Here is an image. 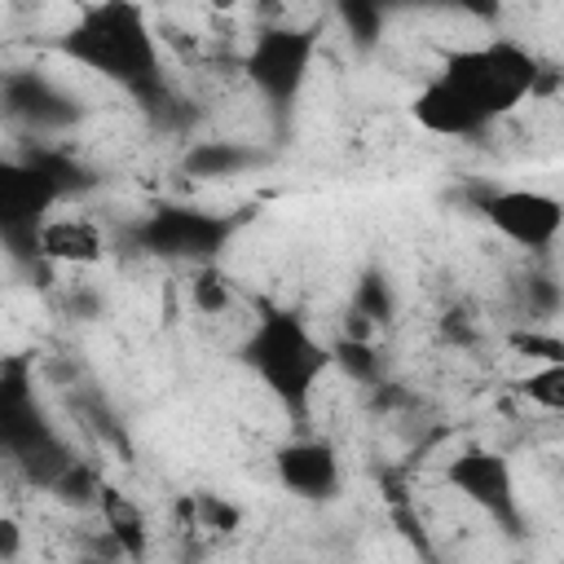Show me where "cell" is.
Here are the masks:
<instances>
[{
  "label": "cell",
  "instance_id": "1",
  "mask_svg": "<svg viewBox=\"0 0 564 564\" xmlns=\"http://www.w3.org/2000/svg\"><path fill=\"white\" fill-rule=\"evenodd\" d=\"M57 48L75 66H84V70H93V75H101V79H110L137 97H150L163 84L159 40H154L145 13L128 0L84 4L75 13L70 31L57 40Z\"/></svg>",
  "mask_w": 564,
  "mask_h": 564
},
{
  "label": "cell",
  "instance_id": "2",
  "mask_svg": "<svg viewBox=\"0 0 564 564\" xmlns=\"http://www.w3.org/2000/svg\"><path fill=\"white\" fill-rule=\"evenodd\" d=\"M242 361L269 388V397L291 419L304 423L313 392H317L322 375L330 370V348L308 330L304 317H295L286 308H264L242 339Z\"/></svg>",
  "mask_w": 564,
  "mask_h": 564
},
{
  "label": "cell",
  "instance_id": "3",
  "mask_svg": "<svg viewBox=\"0 0 564 564\" xmlns=\"http://www.w3.org/2000/svg\"><path fill=\"white\" fill-rule=\"evenodd\" d=\"M441 79L485 128L502 115H511L524 97L538 93V79H542V62L538 53H529L520 40H480V44H467V48H454L441 70L432 75Z\"/></svg>",
  "mask_w": 564,
  "mask_h": 564
},
{
  "label": "cell",
  "instance_id": "4",
  "mask_svg": "<svg viewBox=\"0 0 564 564\" xmlns=\"http://www.w3.org/2000/svg\"><path fill=\"white\" fill-rule=\"evenodd\" d=\"M62 198L57 172L0 154V242L9 251H35V234Z\"/></svg>",
  "mask_w": 564,
  "mask_h": 564
},
{
  "label": "cell",
  "instance_id": "5",
  "mask_svg": "<svg viewBox=\"0 0 564 564\" xmlns=\"http://www.w3.org/2000/svg\"><path fill=\"white\" fill-rule=\"evenodd\" d=\"M313 53H317V40L308 31H286V26H269L251 40L247 57H242V70L247 79L256 84V93L273 106H291L295 93L304 88L308 70H313Z\"/></svg>",
  "mask_w": 564,
  "mask_h": 564
},
{
  "label": "cell",
  "instance_id": "6",
  "mask_svg": "<svg viewBox=\"0 0 564 564\" xmlns=\"http://www.w3.org/2000/svg\"><path fill=\"white\" fill-rule=\"evenodd\" d=\"M476 212L485 216V225L494 234H502L507 242H516L524 251H546L560 238V225H564L560 198L546 194V189H524V185L480 194Z\"/></svg>",
  "mask_w": 564,
  "mask_h": 564
},
{
  "label": "cell",
  "instance_id": "7",
  "mask_svg": "<svg viewBox=\"0 0 564 564\" xmlns=\"http://www.w3.org/2000/svg\"><path fill=\"white\" fill-rule=\"evenodd\" d=\"M449 485L471 502L480 507L485 516H494L502 529H520V494H516V476H511V463L498 454V449H485V445H467L449 458Z\"/></svg>",
  "mask_w": 564,
  "mask_h": 564
},
{
  "label": "cell",
  "instance_id": "8",
  "mask_svg": "<svg viewBox=\"0 0 564 564\" xmlns=\"http://www.w3.org/2000/svg\"><path fill=\"white\" fill-rule=\"evenodd\" d=\"M273 471L278 480L295 494V498H308V502H326L339 494V454L326 436H295L286 441L278 454H273Z\"/></svg>",
  "mask_w": 564,
  "mask_h": 564
},
{
  "label": "cell",
  "instance_id": "9",
  "mask_svg": "<svg viewBox=\"0 0 564 564\" xmlns=\"http://www.w3.org/2000/svg\"><path fill=\"white\" fill-rule=\"evenodd\" d=\"M53 427L44 423L40 405H35V388L26 375V361H4L0 366V449L4 454H22L31 449L40 436H48Z\"/></svg>",
  "mask_w": 564,
  "mask_h": 564
},
{
  "label": "cell",
  "instance_id": "10",
  "mask_svg": "<svg viewBox=\"0 0 564 564\" xmlns=\"http://www.w3.org/2000/svg\"><path fill=\"white\" fill-rule=\"evenodd\" d=\"M229 225L189 207H167L145 225V247L159 256H212L225 242Z\"/></svg>",
  "mask_w": 564,
  "mask_h": 564
},
{
  "label": "cell",
  "instance_id": "11",
  "mask_svg": "<svg viewBox=\"0 0 564 564\" xmlns=\"http://www.w3.org/2000/svg\"><path fill=\"white\" fill-rule=\"evenodd\" d=\"M35 256L66 269H93L106 260V234L88 216H48L35 234Z\"/></svg>",
  "mask_w": 564,
  "mask_h": 564
},
{
  "label": "cell",
  "instance_id": "12",
  "mask_svg": "<svg viewBox=\"0 0 564 564\" xmlns=\"http://www.w3.org/2000/svg\"><path fill=\"white\" fill-rule=\"evenodd\" d=\"M101 507H106V529H110V542L123 551V555H141L145 551V529H141V516L115 494V489H106L101 485V498H97Z\"/></svg>",
  "mask_w": 564,
  "mask_h": 564
},
{
  "label": "cell",
  "instance_id": "13",
  "mask_svg": "<svg viewBox=\"0 0 564 564\" xmlns=\"http://www.w3.org/2000/svg\"><path fill=\"white\" fill-rule=\"evenodd\" d=\"M520 392L546 410V414H560L564 410V366H533L529 379H520Z\"/></svg>",
  "mask_w": 564,
  "mask_h": 564
},
{
  "label": "cell",
  "instance_id": "14",
  "mask_svg": "<svg viewBox=\"0 0 564 564\" xmlns=\"http://www.w3.org/2000/svg\"><path fill=\"white\" fill-rule=\"evenodd\" d=\"M189 295H194V308H198L203 317H220V313L234 304V291H229V282H225L216 269H198L194 282H189Z\"/></svg>",
  "mask_w": 564,
  "mask_h": 564
},
{
  "label": "cell",
  "instance_id": "15",
  "mask_svg": "<svg viewBox=\"0 0 564 564\" xmlns=\"http://www.w3.org/2000/svg\"><path fill=\"white\" fill-rule=\"evenodd\" d=\"M511 348L520 357H529L533 366H564V339L555 330H516L511 335Z\"/></svg>",
  "mask_w": 564,
  "mask_h": 564
},
{
  "label": "cell",
  "instance_id": "16",
  "mask_svg": "<svg viewBox=\"0 0 564 564\" xmlns=\"http://www.w3.org/2000/svg\"><path fill=\"white\" fill-rule=\"evenodd\" d=\"M53 494L66 498V502H75V507H84V502H97L101 498V480H97L93 467H84L79 458H70V467L53 480Z\"/></svg>",
  "mask_w": 564,
  "mask_h": 564
},
{
  "label": "cell",
  "instance_id": "17",
  "mask_svg": "<svg viewBox=\"0 0 564 564\" xmlns=\"http://www.w3.org/2000/svg\"><path fill=\"white\" fill-rule=\"evenodd\" d=\"M352 304H357V317H361V322H383V317L392 313V295H388V282H379V278H366V282L357 286Z\"/></svg>",
  "mask_w": 564,
  "mask_h": 564
},
{
  "label": "cell",
  "instance_id": "18",
  "mask_svg": "<svg viewBox=\"0 0 564 564\" xmlns=\"http://www.w3.org/2000/svg\"><path fill=\"white\" fill-rule=\"evenodd\" d=\"M335 361H339L348 375H357V379H370V375H375V357H370V344H366V339H348V335H344V339L330 348V366H335Z\"/></svg>",
  "mask_w": 564,
  "mask_h": 564
},
{
  "label": "cell",
  "instance_id": "19",
  "mask_svg": "<svg viewBox=\"0 0 564 564\" xmlns=\"http://www.w3.org/2000/svg\"><path fill=\"white\" fill-rule=\"evenodd\" d=\"M22 542H26L22 524L13 516H0V564H13L22 555Z\"/></svg>",
  "mask_w": 564,
  "mask_h": 564
},
{
  "label": "cell",
  "instance_id": "20",
  "mask_svg": "<svg viewBox=\"0 0 564 564\" xmlns=\"http://www.w3.org/2000/svg\"><path fill=\"white\" fill-rule=\"evenodd\" d=\"M339 13H344V22H348V26H352V22L361 26V40H375V35H379V9H366V4H344Z\"/></svg>",
  "mask_w": 564,
  "mask_h": 564
}]
</instances>
